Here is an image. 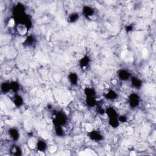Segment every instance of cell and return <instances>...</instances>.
Returning a JSON list of instances; mask_svg holds the SVG:
<instances>
[{
  "label": "cell",
  "instance_id": "6da1fadb",
  "mask_svg": "<svg viewBox=\"0 0 156 156\" xmlns=\"http://www.w3.org/2000/svg\"><path fill=\"white\" fill-rule=\"evenodd\" d=\"M68 122V116L65 112L63 110H59L55 113L52 119L54 126H64Z\"/></svg>",
  "mask_w": 156,
  "mask_h": 156
},
{
  "label": "cell",
  "instance_id": "7a4b0ae2",
  "mask_svg": "<svg viewBox=\"0 0 156 156\" xmlns=\"http://www.w3.org/2000/svg\"><path fill=\"white\" fill-rule=\"evenodd\" d=\"M140 97L137 93H132L128 97L129 104L132 108L138 107L140 104Z\"/></svg>",
  "mask_w": 156,
  "mask_h": 156
},
{
  "label": "cell",
  "instance_id": "3957f363",
  "mask_svg": "<svg viewBox=\"0 0 156 156\" xmlns=\"http://www.w3.org/2000/svg\"><path fill=\"white\" fill-rule=\"evenodd\" d=\"M88 137L95 142H100L104 140L103 135L97 130H92L87 133Z\"/></svg>",
  "mask_w": 156,
  "mask_h": 156
},
{
  "label": "cell",
  "instance_id": "277c9868",
  "mask_svg": "<svg viewBox=\"0 0 156 156\" xmlns=\"http://www.w3.org/2000/svg\"><path fill=\"white\" fill-rule=\"evenodd\" d=\"M91 63V59L88 55H85L79 60V66L82 70L87 69Z\"/></svg>",
  "mask_w": 156,
  "mask_h": 156
},
{
  "label": "cell",
  "instance_id": "5b68a950",
  "mask_svg": "<svg viewBox=\"0 0 156 156\" xmlns=\"http://www.w3.org/2000/svg\"><path fill=\"white\" fill-rule=\"evenodd\" d=\"M94 13H95L94 9L91 6L88 5H85L83 6L82 10V13L85 18H90L94 15Z\"/></svg>",
  "mask_w": 156,
  "mask_h": 156
},
{
  "label": "cell",
  "instance_id": "8992f818",
  "mask_svg": "<svg viewBox=\"0 0 156 156\" xmlns=\"http://www.w3.org/2000/svg\"><path fill=\"white\" fill-rule=\"evenodd\" d=\"M117 76L121 81H127L130 79L131 74L126 69H121L117 72Z\"/></svg>",
  "mask_w": 156,
  "mask_h": 156
},
{
  "label": "cell",
  "instance_id": "52a82bcc",
  "mask_svg": "<svg viewBox=\"0 0 156 156\" xmlns=\"http://www.w3.org/2000/svg\"><path fill=\"white\" fill-rule=\"evenodd\" d=\"M130 83L133 88L139 90L141 88L143 85V81L139 77L135 76H131L130 78Z\"/></svg>",
  "mask_w": 156,
  "mask_h": 156
},
{
  "label": "cell",
  "instance_id": "ba28073f",
  "mask_svg": "<svg viewBox=\"0 0 156 156\" xmlns=\"http://www.w3.org/2000/svg\"><path fill=\"white\" fill-rule=\"evenodd\" d=\"M37 43V38L33 35H28L24 40L23 44L25 47H31L34 46Z\"/></svg>",
  "mask_w": 156,
  "mask_h": 156
},
{
  "label": "cell",
  "instance_id": "9c48e42d",
  "mask_svg": "<svg viewBox=\"0 0 156 156\" xmlns=\"http://www.w3.org/2000/svg\"><path fill=\"white\" fill-rule=\"evenodd\" d=\"M8 133L10 137L11 138V139L13 141H17L20 138V132L15 127L10 128L8 130Z\"/></svg>",
  "mask_w": 156,
  "mask_h": 156
},
{
  "label": "cell",
  "instance_id": "30bf717a",
  "mask_svg": "<svg viewBox=\"0 0 156 156\" xmlns=\"http://www.w3.org/2000/svg\"><path fill=\"white\" fill-rule=\"evenodd\" d=\"M104 97L107 100L113 101L118 98V94L115 90L113 89H109L104 94Z\"/></svg>",
  "mask_w": 156,
  "mask_h": 156
},
{
  "label": "cell",
  "instance_id": "8fae6325",
  "mask_svg": "<svg viewBox=\"0 0 156 156\" xmlns=\"http://www.w3.org/2000/svg\"><path fill=\"white\" fill-rule=\"evenodd\" d=\"M12 102L15 106L19 108L21 107L24 104V99L23 97L18 93H15L12 97Z\"/></svg>",
  "mask_w": 156,
  "mask_h": 156
},
{
  "label": "cell",
  "instance_id": "7c38bea8",
  "mask_svg": "<svg viewBox=\"0 0 156 156\" xmlns=\"http://www.w3.org/2000/svg\"><path fill=\"white\" fill-rule=\"evenodd\" d=\"M68 80L73 86H76L79 82V76L75 72H70L68 75Z\"/></svg>",
  "mask_w": 156,
  "mask_h": 156
},
{
  "label": "cell",
  "instance_id": "4fadbf2b",
  "mask_svg": "<svg viewBox=\"0 0 156 156\" xmlns=\"http://www.w3.org/2000/svg\"><path fill=\"white\" fill-rule=\"evenodd\" d=\"M105 113L107 114L108 119L118 118V113L115 108L113 107H108L105 109Z\"/></svg>",
  "mask_w": 156,
  "mask_h": 156
},
{
  "label": "cell",
  "instance_id": "5bb4252c",
  "mask_svg": "<svg viewBox=\"0 0 156 156\" xmlns=\"http://www.w3.org/2000/svg\"><path fill=\"white\" fill-rule=\"evenodd\" d=\"M36 148L40 152H44L48 149V144L43 140H38L36 143Z\"/></svg>",
  "mask_w": 156,
  "mask_h": 156
},
{
  "label": "cell",
  "instance_id": "9a60e30c",
  "mask_svg": "<svg viewBox=\"0 0 156 156\" xmlns=\"http://www.w3.org/2000/svg\"><path fill=\"white\" fill-rule=\"evenodd\" d=\"M10 153L13 155L20 156L23 154V150L20 146L13 144L10 148Z\"/></svg>",
  "mask_w": 156,
  "mask_h": 156
},
{
  "label": "cell",
  "instance_id": "2e32d148",
  "mask_svg": "<svg viewBox=\"0 0 156 156\" xmlns=\"http://www.w3.org/2000/svg\"><path fill=\"white\" fill-rule=\"evenodd\" d=\"M1 91L2 94H7L11 91L10 82H3L1 84Z\"/></svg>",
  "mask_w": 156,
  "mask_h": 156
},
{
  "label": "cell",
  "instance_id": "e0dca14e",
  "mask_svg": "<svg viewBox=\"0 0 156 156\" xmlns=\"http://www.w3.org/2000/svg\"><path fill=\"white\" fill-rule=\"evenodd\" d=\"M83 92L85 97H96V91L93 87H85Z\"/></svg>",
  "mask_w": 156,
  "mask_h": 156
},
{
  "label": "cell",
  "instance_id": "ac0fdd59",
  "mask_svg": "<svg viewBox=\"0 0 156 156\" xmlns=\"http://www.w3.org/2000/svg\"><path fill=\"white\" fill-rule=\"evenodd\" d=\"M85 103L89 107H94L98 105L96 97H86Z\"/></svg>",
  "mask_w": 156,
  "mask_h": 156
},
{
  "label": "cell",
  "instance_id": "d6986e66",
  "mask_svg": "<svg viewBox=\"0 0 156 156\" xmlns=\"http://www.w3.org/2000/svg\"><path fill=\"white\" fill-rule=\"evenodd\" d=\"M80 18V15L77 12H72L71 13L68 17V21L70 23H76Z\"/></svg>",
  "mask_w": 156,
  "mask_h": 156
},
{
  "label": "cell",
  "instance_id": "ffe728a7",
  "mask_svg": "<svg viewBox=\"0 0 156 156\" xmlns=\"http://www.w3.org/2000/svg\"><path fill=\"white\" fill-rule=\"evenodd\" d=\"M54 132H55V134L59 137H63L65 135V132L63 129V126H54Z\"/></svg>",
  "mask_w": 156,
  "mask_h": 156
},
{
  "label": "cell",
  "instance_id": "44dd1931",
  "mask_svg": "<svg viewBox=\"0 0 156 156\" xmlns=\"http://www.w3.org/2000/svg\"><path fill=\"white\" fill-rule=\"evenodd\" d=\"M10 82L11 91H13L14 93H18V91H20V83L16 80H13Z\"/></svg>",
  "mask_w": 156,
  "mask_h": 156
},
{
  "label": "cell",
  "instance_id": "7402d4cb",
  "mask_svg": "<svg viewBox=\"0 0 156 156\" xmlns=\"http://www.w3.org/2000/svg\"><path fill=\"white\" fill-rule=\"evenodd\" d=\"M108 124L112 128H114V129L117 128L120 124V122L118 120V118L108 119Z\"/></svg>",
  "mask_w": 156,
  "mask_h": 156
},
{
  "label": "cell",
  "instance_id": "603a6c76",
  "mask_svg": "<svg viewBox=\"0 0 156 156\" xmlns=\"http://www.w3.org/2000/svg\"><path fill=\"white\" fill-rule=\"evenodd\" d=\"M118 120L119 122L122 123H125L127 121V116L125 115H119L118 116Z\"/></svg>",
  "mask_w": 156,
  "mask_h": 156
},
{
  "label": "cell",
  "instance_id": "cb8c5ba5",
  "mask_svg": "<svg viewBox=\"0 0 156 156\" xmlns=\"http://www.w3.org/2000/svg\"><path fill=\"white\" fill-rule=\"evenodd\" d=\"M97 106V109H96V111H97V113L101 115H103L104 113H105V109L103 108L101 106Z\"/></svg>",
  "mask_w": 156,
  "mask_h": 156
},
{
  "label": "cell",
  "instance_id": "d4e9b609",
  "mask_svg": "<svg viewBox=\"0 0 156 156\" xmlns=\"http://www.w3.org/2000/svg\"><path fill=\"white\" fill-rule=\"evenodd\" d=\"M125 30L127 32H131L132 30H133V26L131 25V24H129V25H127L125 27Z\"/></svg>",
  "mask_w": 156,
  "mask_h": 156
}]
</instances>
